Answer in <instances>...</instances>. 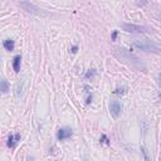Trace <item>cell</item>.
I'll use <instances>...</instances> for the list:
<instances>
[{
  "mask_svg": "<svg viewBox=\"0 0 161 161\" xmlns=\"http://www.w3.org/2000/svg\"><path fill=\"white\" fill-rule=\"evenodd\" d=\"M133 47L136 48H139L141 50H145V52H155V53H159V48L156 47V45L152 43V42H150V40H139V39H136L135 42H133Z\"/></svg>",
  "mask_w": 161,
  "mask_h": 161,
  "instance_id": "obj_1",
  "label": "cell"
},
{
  "mask_svg": "<svg viewBox=\"0 0 161 161\" xmlns=\"http://www.w3.org/2000/svg\"><path fill=\"white\" fill-rule=\"evenodd\" d=\"M123 29L128 33H145L147 32V29L145 27H140V25H133V24H123Z\"/></svg>",
  "mask_w": 161,
  "mask_h": 161,
  "instance_id": "obj_2",
  "label": "cell"
},
{
  "mask_svg": "<svg viewBox=\"0 0 161 161\" xmlns=\"http://www.w3.org/2000/svg\"><path fill=\"white\" fill-rule=\"evenodd\" d=\"M110 111L111 113H112V116L115 118H117L121 111H122V106H121V103L118 102V101H112V102L110 103Z\"/></svg>",
  "mask_w": 161,
  "mask_h": 161,
  "instance_id": "obj_3",
  "label": "cell"
},
{
  "mask_svg": "<svg viewBox=\"0 0 161 161\" xmlns=\"http://www.w3.org/2000/svg\"><path fill=\"white\" fill-rule=\"evenodd\" d=\"M72 135H73V132L70 128H59L57 132V137L59 141H63L65 139H69Z\"/></svg>",
  "mask_w": 161,
  "mask_h": 161,
  "instance_id": "obj_4",
  "label": "cell"
},
{
  "mask_svg": "<svg viewBox=\"0 0 161 161\" xmlns=\"http://www.w3.org/2000/svg\"><path fill=\"white\" fill-rule=\"evenodd\" d=\"M20 141V133H15V135H10L8 139V146L9 147H15V145Z\"/></svg>",
  "mask_w": 161,
  "mask_h": 161,
  "instance_id": "obj_5",
  "label": "cell"
},
{
  "mask_svg": "<svg viewBox=\"0 0 161 161\" xmlns=\"http://www.w3.org/2000/svg\"><path fill=\"white\" fill-rule=\"evenodd\" d=\"M20 60H22V55H15L13 60V68L17 73H19L20 70Z\"/></svg>",
  "mask_w": 161,
  "mask_h": 161,
  "instance_id": "obj_6",
  "label": "cell"
},
{
  "mask_svg": "<svg viewBox=\"0 0 161 161\" xmlns=\"http://www.w3.org/2000/svg\"><path fill=\"white\" fill-rule=\"evenodd\" d=\"M4 48L9 50V52H12V50H14V47H15V43H14V40L13 39H7V40H4Z\"/></svg>",
  "mask_w": 161,
  "mask_h": 161,
  "instance_id": "obj_7",
  "label": "cell"
},
{
  "mask_svg": "<svg viewBox=\"0 0 161 161\" xmlns=\"http://www.w3.org/2000/svg\"><path fill=\"white\" fill-rule=\"evenodd\" d=\"M9 82L7 79H1L0 80V92H3V93H7L8 91H9Z\"/></svg>",
  "mask_w": 161,
  "mask_h": 161,
  "instance_id": "obj_8",
  "label": "cell"
},
{
  "mask_svg": "<svg viewBox=\"0 0 161 161\" xmlns=\"http://www.w3.org/2000/svg\"><path fill=\"white\" fill-rule=\"evenodd\" d=\"M125 89H126L125 87H122V88H117L113 93H115V94H123V93H125Z\"/></svg>",
  "mask_w": 161,
  "mask_h": 161,
  "instance_id": "obj_9",
  "label": "cell"
},
{
  "mask_svg": "<svg viewBox=\"0 0 161 161\" xmlns=\"http://www.w3.org/2000/svg\"><path fill=\"white\" fill-rule=\"evenodd\" d=\"M92 75H94V70L93 69H89L87 74H86V78H89V77H92Z\"/></svg>",
  "mask_w": 161,
  "mask_h": 161,
  "instance_id": "obj_10",
  "label": "cell"
},
{
  "mask_svg": "<svg viewBox=\"0 0 161 161\" xmlns=\"http://www.w3.org/2000/svg\"><path fill=\"white\" fill-rule=\"evenodd\" d=\"M101 142H106V144H108V139H107V136H106V135H102V139H101Z\"/></svg>",
  "mask_w": 161,
  "mask_h": 161,
  "instance_id": "obj_11",
  "label": "cell"
},
{
  "mask_svg": "<svg viewBox=\"0 0 161 161\" xmlns=\"http://www.w3.org/2000/svg\"><path fill=\"white\" fill-rule=\"evenodd\" d=\"M116 37H117V32L115 30V32L112 33V40H116Z\"/></svg>",
  "mask_w": 161,
  "mask_h": 161,
  "instance_id": "obj_12",
  "label": "cell"
},
{
  "mask_svg": "<svg viewBox=\"0 0 161 161\" xmlns=\"http://www.w3.org/2000/svg\"><path fill=\"white\" fill-rule=\"evenodd\" d=\"M77 50H78V47L77 45H74V47L72 48V53H77Z\"/></svg>",
  "mask_w": 161,
  "mask_h": 161,
  "instance_id": "obj_13",
  "label": "cell"
}]
</instances>
